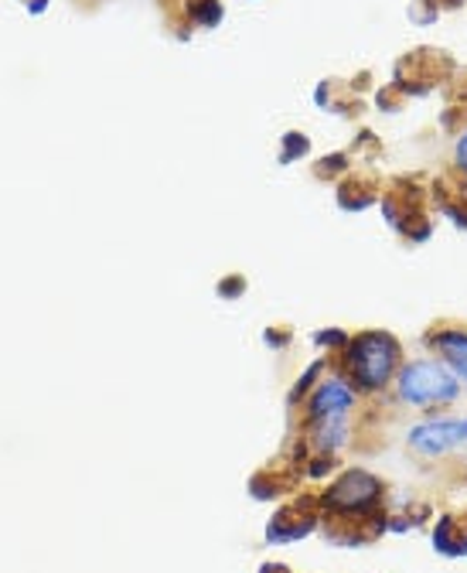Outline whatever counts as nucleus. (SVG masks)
Here are the masks:
<instances>
[{"label":"nucleus","mask_w":467,"mask_h":573,"mask_svg":"<svg viewBox=\"0 0 467 573\" xmlns=\"http://www.w3.org/2000/svg\"><path fill=\"white\" fill-rule=\"evenodd\" d=\"M407 362V345H402L392 332L386 328H362L352 332L345 352L334 356V372L345 375L358 396L372 400L392 390V382Z\"/></svg>","instance_id":"nucleus-1"},{"label":"nucleus","mask_w":467,"mask_h":573,"mask_svg":"<svg viewBox=\"0 0 467 573\" xmlns=\"http://www.w3.org/2000/svg\"><path fill=\"white\" fill-rule=\"evenodd\" d=\"M389 485L368 468H345L318 492L321 519L331 523H365L386 513Z\"/></svg>","instance_id":"nucleus-2"},{"label":"nucleus","mask_w":467,"mask_h":573,"mask_svg":"<svg viewBox=\"0 0 467 573\" xmlns=\"http://www.w3.org/2000/svg\"><path fill=\"white\" fill-rule=\"evenodd\" d=\"M392 396L399 406L433 413V409H451L464 396V382L433 356H407L396 382Z\"/></svg>","instance_id":"nucleus-3"},{"label":"nucleus","mask_w":467,"mask_h":573,"mask_svg":"<svg viewBox=\"0 0 467 573\" xmlns=\"http://www.w3.org/2000/svg\"><path fill=\"white\" fill-rule=\"evenodd\" d=\"M379 212L386 218V226L413 246H423L433 239V229H437V218H433L430 209V184L420 181V175H399L383 188L379 199Z\"/></svg>","instance_id":"nucleus-4"},{"label":"nucleus","mask_w":467,"mask_h":573,"mask_svg":"<svg viewBox=\"0 0 467 573\" xmlns=\"http://www.w3.org/2000/svg\"><path fill=\"white\" fill-rule=\"evenodd\" d=\"M457 69L460 66H454V58L447 52L417 48V52H407L396 61L392 86L407 96V100H426V96L437 86H447Z\"/></svg>","instance_id":"nucleus-5"},{"label":"nucleus","mask_w":467,"mask_h":573,"mask_svg":"<svg viewBox=\"0 0 467 573\" xmlns=\"http://www.w3.org/2000/svg\"><path fill=\"white\" fill-rule=\"evenodd\" d=\"M407 448L417 458L437 461L447 458L460 448H467V417H451V413H437V417H426L407 430Z\"/></svg>","instance_id":"nucleus-6"},{"label":"nucleus","mask_w":467,"mask_h":573,"mask_svg":"<svg viewBox=\"0 0 467 573\" xmlns=\"http://www.w3.org/2000/svg\"><path fill=\"white\" fill-rule=\"evenodd\" d=\"M321 529V508H318V495H300L287 505H280L276 513L266 523V543L270 547H287V543H300L310 532Z\"/></svg>","instance_id":"nucleus-7"},{"label":"nucleus","mask_w":467,"mask_h":573,"mask_svg":"<svg viewBox=\"0 0 467 573\" xmlns=\"http://www.w3.org/2000/svg\"><path fill=\"white\" fill-rule=\"evenodd\" d=\"M423 352L433 356L437 362H444L467 390V325L451 322V317H441L423 332Z\"/></svg>","instance_id":"nucleus-8"},{"label":"nucleus","mask_w":467,"mask_h":573,"mask_svg":"<svg viewBox=\"0 0 467 573\" xmlns=\"http://www.w3.org/2000/svg\"><path fill=\"white\" fill-rule=\"evenodd\" d=\"M362 403L358 390L341 372H328L315 393L304 400V427L324 420V417H341V413H355V406Z\"/></svg>","instance_id":"nucleus-9"},{"label":"nucleus","mask_w":467,"mask_h":573,"mask_svg":"<svg viewBox=\"0 0 467 573\" xmlns=\"http://www.w3.org/2000/svg\"><path fill=\"white\" fill-rule=\"evenodd\" d=\"M430 209L444 215L451 226L467 233V181L444 175L430 181Z\"/></svg>","instance_id":"nucleus-10"},{"label":"nucleus","mask_w":467,"mask_h":573,"mask_svg":"<svg viewBox=\"0 0 467 573\" xmlns=\"http://www.w3.org/2000/svg\"><path fill=\"white\" fill-rule=\"evenodd\" d=\"M307 443L315 454H341L352 443L355 437V424H352V413H341V417H324L304 427Z\"/></svg>","instance_id":"nucleus-11"},{"label":"nucleus","mask_w":467,"mask_h":573,"mask_svg":"<svg viewBox=\"0 0 467 573\" xmlns=\"http://www.w3.org/2000/svg\"><path fill=\"white\" fill-rule=\"evenodd\" d=\"M430 547L444 560L467 557V508H460V513H441V519L430 529Z\"/></svg>","instance_id":"nucleus-12"},{"label":"nucleus","mask_w":467,"mask_h":573,"mask_svg":"<svg viewBox=\"0 0 467 573\" xmlns=\"http://www.w3.org/2000/svg\"><path fill=\"white\" fill-rule=\"evenodd\" d=\"M379 199H383V188L372 181L368 175L352 171L341 181H334V202H338L341 212H349V215L368 212L372 205H379Z\"/></svg>","instance_id":"nucleus-13"},{"label":"nucleus","mask_w":467,"mask_h":573,"mask_svg":"<svg viewBox=\"0 0 467 573\" xmlns=\"http://www.w3.org/2000/svg\"><path fill=\"white\" fill-rule=\"evenodd\" d=\"M181 14H184V24L192 31H215L223 21H226V8L223 0H181Z\"/></svg>","instance_id":"nucleus-14"},{"label":"nucleus","mask_w":467,"mask_h":573,"mask_svg":"<svg viewBox=\"0 0 467 573\" xmlns=\"http://www.w3.org/2000/svg\"><path fill=\"white\" fill-rule=\"evenodd\" d=\"M328 366H331V362L321 356V359H315V362H310V366L297 375V382H294L291 393H287V406H291V409L304 406V400H307L310 393H315V386H318V382L328 375Z\"/></svg>","instance_id":"nucleus-15"},{"label":"nucleus","mask_w":467,"mask_h":573,"mask_svg":"<svg viewBox=\"0 0 467 573\" xmlns=\"http://www.w3.org/2000/svg\"><path fill=\"white\" fill-rule=\"evenodd\" d=\"M310 150H315V144H310V137L304 131H287L284 137H280V150H276V165L280 168H291V165H300L310 157Z\"/></svg>","instance_id":"nucleus-16"},{"label":"nucleus","mask_w":467,"mask_h":573,"mask_svg":"<svg viewBox=\"0 0 467 573\" xmlns=\"http://www.w3.org/2000/svg\"><path fill=\"white\" fill-rule=\"evenodd\" d=\"M352 171H355L352 150H331V154H324V157H318V161H315V178L318 181H341Z\"/></svg>","instance_id":"nucleus-17"},{"label":"nucleus","mask_w":467,"mask_h":573,"mask_svg":"<svg viewBox=\"0 0 467 573\" xmlns=\"http://www.w3.org/2000/svg\"><path fill=\"white\" fill-rule=\"evenodd\" d=\"M294 482H276V478H270V474H257V478H249V495L253 498H260V502H273V498H280V495H287V488H291Z\"/></svg>","instance_id":"nucleus-18"},{"label":"nucleus","mask_w":467,"mask_h":573,"mask_svg":"<svg viewBox=\"0 0 467 573\" xmlns=\"http://www.w3.org/2000/svg\"><path fill=\"white\" fill-rule=\"evenodd\" d=\"M349 338H352V332H345V328H318L315 335H310V341H315L321 352H331V359L345 352Z\"/></svg>","instance_id":"nucleus-19"},{"label":"nucleus","mask_w":467,"mask_h":573,"mask_svg":"<svg viewBox=\"0 0 467 573\" xmlns=\"http://www.w3.org/2000/svg\"><path fill=\"white\" fill-rule=\"evenodd\" d=\"M334 471H338V454H310L300 468V474L310 478V482H321V478H328Z\"/></svg>","instance_id":"nucleus-20"},{"label":"nucleus","mask_w":467,"mask_h":573,"mask_svg":"<svg viewBox=\"0 0 467 573\" xmlns=\"http://www.w3.org/2000/svg\"><path fill=\"white\" fill-rule=\"evenodd\" d=\"M407 14H410V21L417 24V27H433L441 21V4L437 0H413V4L407 8Z\"/></svg>","instance_id":"nucleus-21"},{"label":"nucleus","mask_w":467,"mask_h":573,"mask_svg":"<svg viewBox=\"0 0 467 573\" xmlns=\"http://www.w3.org/2000/svg\"><path fill=\"white\" fill-rule=\"evenodd\" d=\"M451 175L467 181V123L454 134V144H451Z\"/></svg>","instance_id":"nucleus-22"},{"label":"nucleus","mask_w":467,"mask_h":573,"mask_svg":"<svg viewBox=\"0 0 467 573\" xmlns=\"http://www.w3.org/2000/svg\"><path fill=\"white\" fill-rule=\"evenodd\" d=\"M372 96H376V106H379L383 113H399L402 106H407V96H402L392 82H389L386 89H376Z\"/></svg>","instance_id":"nucleus-23"},{"label":"nucleus","mask_w":467,"mask_h":573,"mask_svg":"<svg viewBox=\"0 0 467 573\" xmlns=\"http://www.w3.org/2000/svg\"><path fill=\"white\" fill-rule=\"evenodd\" d=\"M246 286H249V280H246L242 273H229V277L219 280V286H215V294L226 297V301H239V297L246 294Z\"/></svg>","instance_id":"nucleus-24"},{"label":"nucleus","mask_w":467,"mask_h":573,"mask_svg":"<svg viewBox=\"0 0 467 573\" xmlns=\"http://www.w3.org/2000/svg\"><path fill=\"white\" fill-rule=\"evenodd\" d=\"M447 89H451V103L454 106H464L467 110V69L460 66L454 76H451V82H447Z\"/></svg>","instance_id":"nucleus-25"},{"label":"nucleus","mask_w":467,"mask_h":573,"mask_svg":"<svg viewBox=\"0 0 467 573\" xmlns=\"http://www.w3.org/2000/svg\"><path fill=\"white\" fill-rule=\"evenodd\" d=\"M263 338H266V345H270V348H287V345H291V341H287V338H291V332H287V328H280V332H276V328H266V332H263Z\"/></svg>","instance_id":"nucleus-26"},{"label":"nucleus","mask_w":467,"mask_h":573,"mask_svg":"<svg viewBox=\"0 0 467 573\" xmlns=\"http://www.w3.org/2000/svg\"><path fill=\"white\" fill-rule=\"evenodd\" d=\"M48 4H52V0H24V8H27L31 18H42L48 11Z\"/></svg>","instance_id":"nucleus-27"},{"label":"nucleus","mask_w":467,"mask_h":573,"mask_svg":"<svg viewBox=\"0 0 467 573\" xmlns=\"http://www.w3.org/2000/svg\"><path fill=\"white\" fill-rule=\"evenodd\" d=\"M441 4V11H460V8H467V0H437Z\"/></svg>","instance_id":"nucleus-28"},{"label":"nucleus","mask_w":467,"mask_h":573,"mask_svg":"<svg viewBox=\"0 0 467 573\" xmlns=\"http://www.w3.org/2000/svg\"><path fill=\"white\" fill-rule=\"evenodd\" d=\"M260 573H291V570H287L284 563H263Z\"/></svg>","instance_id":"nucleus-29"}]
</instances>
